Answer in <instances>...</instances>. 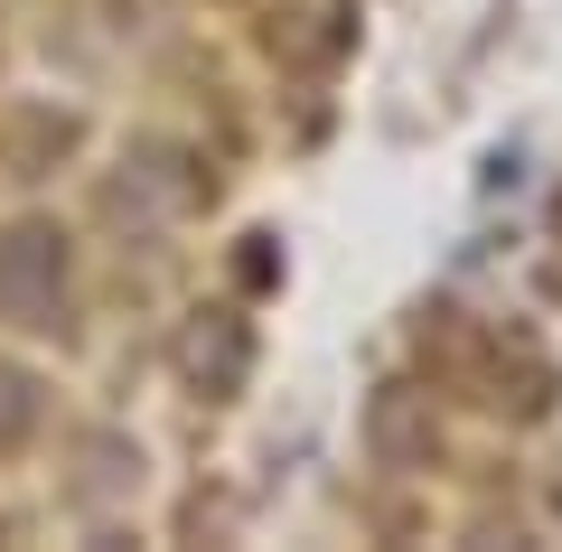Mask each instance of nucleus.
<instances>
[{
  "label": "nucleus",
  "instance_id": "1",
  "mask_svg": "<svg viewBox=\"0 0 562 552\" xmlns=\"http://www.w3.org/2000/svg\"><path fill=\"white\" fill-rule=\"evenodd\" d=\"M57 291H66V235L57 225H10L0 235V318L47 328L57 318Z\"/></svg>",
  "mask_w": 562,
  "mask_h": 552
},
{
  "label": "nucleus",
  "instance_id": "2",
  "mask_svg": "<svg viewBox=\"0 0 562 552\" xmlns=\"http://www.w3.org/2000/svg\"><path fill=\"white\" fill-rule=\"evenodd\" d=\"M20 421H29V384L0 375V431H20Z\"/></svg>",
  "mask_w": 562,
  "mask_h": 552
}]
</instances>
